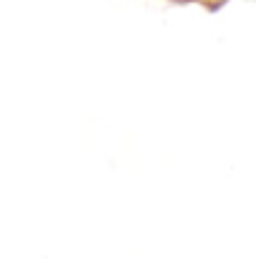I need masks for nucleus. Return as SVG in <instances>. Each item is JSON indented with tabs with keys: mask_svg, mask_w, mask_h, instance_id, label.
<instances>
[]
</instances>
